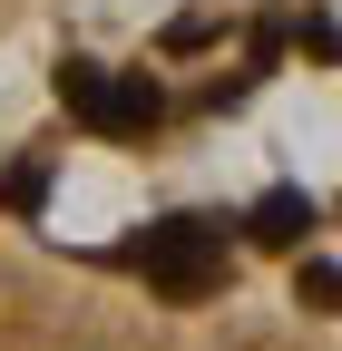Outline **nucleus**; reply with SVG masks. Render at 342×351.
Instances as JSON below:
<instances>
[{"label":"nucleus","instance_id":"nucleus-1","mask_svg":"<svg viewBox=\"0 0 342 351\" xmlns=\"http://www.w3.org/2000/svg\"><path fill=\"white\" fill-rule=\"evenodd\" d=\"M147 283H166V293H216L225 283V244L205 234V225H157L147 234Z\"/></svg>","mask_w":342,"mask_h":351},{"label":"nucleus","instance_id":"nucleus-2","mask_svg":"<svg viewBox=\"0 0 342 351\" xmlns=\"http://www.w3.org/2000/svg\"><path fill=\"white\" fill-rule=\"evenodd\" d=\"M313 215H304V195H264V215H254V234H274V244H293Z\"/></svg>","mask_w":342,"mask_h":351}]
</instances>
